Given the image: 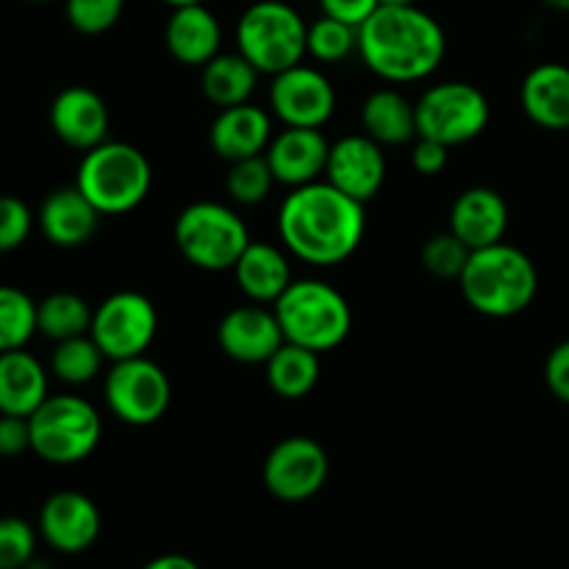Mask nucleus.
<instances>
[{"label":"nucleus","mask_w":569,"mask_h":569,"mask_svg":"<svg viewBox=\"0 0 569 569\" xmlns=\"http://www.w3.org/2000/svg\"><path fill=\"white\" fill-rule=\"evenodd\" d=\"M365 203L328 181L292 189L278 211L283 248L315 267H333L350 259L365 239Z\"/></svg>","instance_id":"f257e3e1"},{"label":"nucleus","mask_w":569,"mask_h":569,"mask_svg":"<svg viewBox=\"0 0 569 569\" xmlns=\"http://www.w3.org/2000/svg\"><path fill=\"white\" fill-rule=\"evenodd\" d=\"M445 53L442 26L420 6H378L359 28L361 61L383 81H422L439 70Z\"/></svg>","instance_id":"f03ea898"},{"label":"nucleus","mask_w":569,"mask_h":569,"mask_svg":"<svg viewBox=\"0 0 569 569\" xmlns=\"http://www.w3.org/2000/svg\"><path fill=\"white\" fill-rule=\"evenodd\" d=\"M467 303L483 317L506 320L517 317L533 303L539 292V272L531 256L515 244H489L472 250L459 278Z\"/></svg>","instance_id":"7ed1b4c3"},{"label":"nucleus","mask_w":569,"mask_h":569,"mask_svg":"<svg viewBox=\"0 0 569 569\" xmlns=\"http://www.w3.org/2000/svg\"><path fill=\"white\" fill-rule=\"evenodd\" d=\"M283 339L315 353L337 350L353 328V311L339 289L331 283L303 278L292 281L287 292L272 303Z\"/></svg>","instance_id":"20e7f679"},{"label":"nucleus","mask_w":569,"mask_h":569,"mask_svg":"<svg viewBox=\"0 0 569 569\" xmlns=\"http://www.w3.org/2000/svg\"><path fill=\"white\" fill-rule=\"evenodd\" d=\"M76 187L100 214H128L148 198L153 187V167L133 144L106 139L83 153Z\"/></svg>","instance_id":"39448f33"},{"label":"nucleus","mask_w":569,"mask_h":569,"mask_svg":"<svg viewBox=\"0 0 569 569\" xmlns=\"http://www.w3.org/2000/svg\"><path fill=\"white\" fill-rule=\"evenodd\" d=\"M309 39V26L295 6L283 0H256L237 22V48L250 64L267 76L300 64Z\"/></svg>","instance_id":"423d86ee"},{"label":"nucleus","mask_w":569,"mask_h":569,"mask_svg":"<svg viewBox=\"0 0 569 569\" xmlns=\"http://www.w3.org/2000/svg\"><path fill=\"white\" fill-rule=\"evenodd\" d=\"M31 450L56 467L78 465L94 453L103 433L98 409L78 395H48L28 417Z\"/></svg>","instance_id":"0eeeda50"},{"label":"nucleus","mask_w":569,"mask_h":569,"mask_svg":"<svg viewBox=\"0 0 569 569\" xmlns=\"http://www.w3.org/2000/svg\"><path fill=\"white\" fill-rule=\"evenodd\" d=\"M172 237L189 264L209 272L233 270L239 256L250 244V233L242 217L214 200L189 203L176 217Z\"/></svg>","instance_id":"6e6552de"},{"label":"nucleus","mask_w":569,"mask_h":569,"mask_svg":"<svg viewBox=\"0 0 569 569\" xmlns=\"http://www.w3.org/2000/svg\"><path fill=\"white\" fill-rule=\"evenodd\" d=\"M417 137L433 139L448 148L472 142L489 126V100L478 87L445 81L426 89L415 103Z\"/></svg>","instance_id":"1a4fd4ad"},{"label":"nucleus","mask_w":569,"mask_h":569,"mask_svg":"<svg viewBox=\"0 0 569 569\" xmlns=\"http://www.w3.org/2000/svg\"><path fill=\"white\" fill-rule=\"evenodd\" d=\"M106 406L120 422L144 428L167 415L172 400V387L167 372L148 356L114 361L103 383Z\"/></svg>","instance_id":"9d476101"},{"label":"nucleus","mask_w":569,"mask_h":569,"mask_svg":"<svg viewBox=\"0 0 569 569\" xmlns=\"http://www.w3.org/2000/svg\"><path fill=\"white\" fill-rule=\"evenodd\" d=\"M159 331L153 300L142 292H114L94 309L89 337L109 361L137 359L148 353Z\"/></svg>","instance_id":"9b49d317"},{"label":"nucleus","mask_w":569,"mask_h":569,"mask_svg":"<svg viewBox=\"0 0 569 569\" xmlns=\"http://www.w3.org/2000/svg\"><path fill=\"white\" fill-rule=\"evenodd\" d=\"M331 461L326 448L311 437H287L267 453L264 487L283 503H303L315 498L328 481Z\"/></svg>","instance_id":"f8f14e48"},{"label":"nucleus","mask_w":569,"mask_h":569,"mask_svg":"<svg viewBox=\"0 0 569 569\" xmlns=\"http://www.w3.org/2000/svg\"><path fill=\"white\" fill-rule=\"evenodd\" d=\"M270 106L287 128H322L337 109V92L320 70L300 61L272 76Z\"/></svg>","instance_id":"ddd939ff"},{"label":"nucleus","mask_w":569,"mask_h":569,"mask_svg":"<svg viewBox=\"0 0 569 569\" xmlns=\"http://www.w3.org/2000/svg\"><path fill=\"white\" fill-rule=\"evenodd\" d=\"M326 181L359 203H370L387 181V156L367 133H350L331 144Z\"/></svg>","instance_id":"4468645a"},{"label":"nucleus","mask_w":569,"mask_h":569,"mask_svg":"<svg viewBox=\"0 0 569 569\" xmlns=\"http://www.w3.org/2000/svg\"><path fill=\"white\" fill-rule=\"evenodd\" d=\"M39 537L59 553H83L100 537L98 506L83 492H53L39 509Z\"/></svg>","instance_id":"2eb2a0df"},{"label":"nucleus","mask_w":569,"mask_h":569,"mask_svg":"<svg viewBox=\"0 0 569 569\" xmlns=\"http://www.w3.org/2000/svg\"><path fill=\"white\" fill-rule=\"evenodd\" d=\"M217 342L222 353L239 365H267L287 339H283L276 311L253 303L237 306L222 317L217 326Z\"/></svg>","instance_id":"dca6fc26"},{"label":"nucleus","mask_w":569,"mask_h":569,"mask_svg":"<svg viewBox=\"0 0 569 569\" xmlns=\"http://www.w3.org/2000/svg\"><path fill=\"white\" fill-rule=\"evenodd\" d=\"M109 106L94 89L67 87L50 103V128L64 144L92 150L109 139Z\"/></svg>","instance_id":"f3484780"},{"label":"nucleus","mask_w":569,"mask_h":569,"mask_svg":"<svg viewBox=\"0 0 569 569\" xmlns=\"http://www.w3.org/2000/svg\"><path fill=\"white\" fill-rule=\"evenodd\" d=\"M328 153H331V144L322 137L320 128H283L267 144L264 159L276 176V183L298 189L326 176Z\"/></svg>","instance_id":"a211bd4d"},{"label":"nucleus","mask_w":569,"mask_h":569,"mask_svg":"<svg viewBox=\"0 0 569 569\" xmlns=\"http://www.w3.org/2000/svg\"><path fill=\"white\" fill-rule=\"evenodd\" d=\"M450 231L470 250L503 242L509 231V203L489 187L465 189L450 209Z\"/></svg>","instance_id":"6ab92c4d"},{"label":"nucleus","mask_w":569,"mask_h":569,"mask_svg":"<svg viewBox=\"0 0 569 569\" xmlns=\"http://www.w3.org/2000/svg\"><path fill=\"white\" fill-rule=\"evenodd\" d=\"M100 217L103 214L72 183V187L53 189L42 200L37 222L44 239L56 244V248H81V244H87L94 237Z\"/></svg>","instance_id":"aec40b11"},{"label":"nucleus","mask_w":569,"mask_h":569,"mask_svg":"<svg viewBox=\"0 0 569 569\" xmlns=\"http://www.w3.org/2000/svg\"><path fill=\"white\" fill-rule=\"evenodd\" d=\"M209 142L220 159L239 161L250 156H264L272 142V120L261 106L239 103L220 109L209 128Z\"/></svg>","instance_id":"412c9836"},{"label":"nucleus","mask_w":569,"mask_h":569,"mask_svg":"<svg viewBox=\"0 0 569 569\" xmlns=\"http://www.w3.org/2000/svg\"><path fill=\"white\" fill-rule=\"evenodd\" d=\"M164 44L181 64L203 67L220 53L222 26L206 3L178 6L164 26Z\"/></svg>","instance_id":"4be33fe9"},{"label":"nucleus","mask_w":569,"mask_h":569,"mask_svg":"<svg viewBox=\"0 0 569 569\" xmlns=\"http://www.w3.org/2000/svg\"><path fill=\"white\" fill-rule=\"evenodd\" d=\"M520 103L528 120L545 131L569 128V67L545 61L533 67L520 87Z\"/></svg>","instance_id":"5701e85b"},{"label":"nucleus","mask_w":569,"mask_h":569,"mask_svg":"<svg viewBox=\"0 0 569 569\" xmlns=\"http://www.w3.org/2000/svg\"><path fill=\"white\" fill-rule=\"evenodd\" d=\"M48 370L26 348L0 353V415L31 417L48 400Z\"/></svg>","instance_id":"b1692460"},{"label":"nucleus","mask_w":569,"mask_h":569,"mask_svg":"<svg viewBox=\"0 0 569 569\" xmlns=\"http://www.w3.org/2000/svg\"><path fill=\"white\" fill-rule=\"evenodd\" d=\"M233 276L250 303L264 306L276 303L287 292V287L292 283V267H289L287 253L276 244L250 242L233 264Z\"/></svg>","instance_id":"393cba45"},{"label":"nucleus","mask_w":569,"mask_h":569,"mask_svg":"<svg viewBox=\"0 0 569 569\" xmlns=\"http://www.w3.org/2000/svg\"><path fill=\"white\" fill-rule=\"evenodd\" d=\"M361 126L378 144H409L417 139V111L415 103L403 98L398 89H376L361 106Z\"/></svg>","instance_id":"a878e982"},{"label":"nucleus","mask_w":569,"mask_h":569,"mask_svg":"<svg viewBox=\"0 0 569 569\" xmlns=\"http://www.w3.org/2000/svg\"><path fill=\"white\" fill-rule=\"evenodd\" d=\"M256 81H259V70L242 53H217L209 64H203V76H200L203 94L220 109L250 103Z\"/></svg>","instance_id":"bb28decb"},{"label":"nucleus","mask_w":569,"mask_h":569,"mask_svg":"<svg viewBox=\"0 0 569 569\" xmlns=\"http://www.w3.org/2000/svg\"><path fill=\"white\" fill-rule=\"evenodd\" d=\"M264 367L267 383L283 400L306 398L320 381V353L292 342H283Z\"/></svg>","instance_id":"cd10ccee"},{"label":"nucleus","mask_w":569,"mask_h":569,"mask_svg":"<svg viewBox=\"0 0 569 569\" xmlns=\"http://www.w3.org/2000/svg\"><path fill=\"white\" fill-rule=\"evenodd\" d=\"M94 309L76 292H53L37 303V328L53 342L83 337L92 328Z\"/></svg>","instance_id":"c85d7f7f"},{"label":"nucleus","mask_w":569,"mask_h":569,"mask_svg":"<svg viewBox=\"0 0 569 569\" xmlns=\"http://www.w3.org/2000/svg\"><path fill=\"white\" fill-rule=\"evenodd\" d=\"M103 361L106 356L98 348V342L89 333H83V337L56 342L53 353H50V372L67 387H83V383L98 378Z\"/></svg>","instance_id":"c756f323"},{"label":"nucleus","mask_w":569,"mask_h":569,"mask_svg":"<svg viewBox=\"0 0 569 569\" xmlns=\"http://www.w3.org/2000/svg\"><path fill=\"white\" fill-rule=\"evenodd\" d=\"M39 333L37 300L22 289L0 283V353L26 348Z\"/></svg>","instance_id":"7c9ffc66"},{"label":"nucleus","mask_w":569,"mask_h":569,"mask_svg":"<svg viewBox=\"0 0 569 569\" xmlns=\"http://www.w3.org/2000/svg\"><path fill=\"white\" fill-rule=\"evenodd\" d=\"M306 48H309L311 59L322 61V64H337V61L348 59L353 50H359V28L322 14L309 26Z\"/></svg>","instance_id":"2f4dec72"},{"label":"nucleus","mask_w":569,"mask_h":569,"mask_svg":"<svg viewBox=\"0 0 569 569\" xmlns=\"http://www.w3.org/2000/svg\"><path fill=\"white\" fill-rule=\"evenodd\" d=\"M272 183H276V176H272L264 156H250V159L231 161V170H228L226 178L228 194L239 206L261 203L272 192Z\"/></svg>","instance_id":"473e14b6"},{"label":"nucleus","mask_w":569,"mask_h":569,"mask_svg":"<svg viewBox=\"0 0 569 569\" xmlns=\"http://www.w3.org/2000/svg\"><path fill=\"white\" fill-rule=\"evenodd\" d=\"M126 11V0H64V17L78 33L98 37L111 31Z\"/></svg>","instance_id":"72a5a7b5"},{"label":"nucleus","mask_w":569,"mask_h":569,"mask_svg":"<svg viewBox=\"0 0 569 569\" xmlns=\"http://www.w3.org/2000/svg\"><path fill=\"white\" fill-rule=\"evenodd\" d=\"M472 250L453 231L433 233L422 244V267L437 278H461Z\"/></svg>","instance_id":"f704fd0d"},{"label":"nucleus","mask_w":569,"mask_h":569,"mask_svg":"<svg viewBox=\"0 0 569 569\" xmlns=\"http://www.w3.org/2000/svg\"><path fill=\"white\" fill-rule=\"evenodd\" d=\"M37 528L22 517H0V569H22L37 559Z\"/></svg>","instance_id":"c9c22d12"},{"label":"nucleus","mask_w":569,"mask_h":569,"mask_svg":"<svg viewBox=\"0 0 569 569\" xmlns=\"http://www.w3.org/2000/svg\"><path fill=\"white\" fill-rule=\"evenodd\" d=\"M33 214L14 194H0V253L17 250L31 237Z\"/></svg>","instance_id":"e433bc0d"},{"label":"nucleus","mask_w":569,"mask_h":569,"mask_svg":"<svg viewBox=\"0 0 569 569\" xmlns=\"http://www.w3.org/2000/svg\"><path fill=\"white\" fill-rule=\"evenodd\" d=\"M545 383L556 400L569 406V339L559 342L545 361Z\"/></svg>","instance_id":"4c0bfd02"},{"label":"nucleus","mask_w":569,"mask_h":569,"mask_svg":"<svg viewBox=\"0 0 569 569\" xmlns=\"http://www.w3.org/2000/svg\"><path fill=\"white\" fill-rule=\"evenodd\" d=\"M26 450H31V426H28V417L0 415V456L11 459V456H20Z\"/></svg>","instance_id":"58836bf2"},{"label":"nucleus","mask_w":569,"mask_h":569,"mask_svg":"<svg viewBox=\"0 0 569 569\" xmlns=\"http://www.w3.org/2000/svg\"><path fill=\"white\" fill-rule=\"evenodd\" d=\"M448 144L417 137V142L411 144V167H415L420 176H439V172L448 167Z\"/></svg>","instance_id":"ea45409f"},{"label":"nucleus","mask_w":569,"mask_h":569,"mask_svg":"<svg viewBox=\"0 0 569 569\" xmlns=\"http://www.w3.org/2000/svg\"><path fill=\"white\" fill-rule=\"evenodd\" d=\"M378 0H320V9L326 17L342 20L348 26L361 28L378 9Z\"/></svg>","instance_id":"a19ab883"},{"label":"nucleus","mask_w":569,"mask_h":569,"mask_svg":"<svg viewBox=\"0 0 569 569\" xmlns=\"http://www.w3.org/2000/svg\"><path fill=\"white\" fill-rule=\"evenodd\" d=\"M142 569H200V565L194 559H189V556L164 553V556H156V559H150Z\"/></svg>","instance_id":"79ce46f5"},{"label":"nucleus","mask_w":569,"mask_h":569,"mask_svg":"<svg viewBox=\"0 0 569 569\" xmlns=\"http://www.w3.org/2000/svg\"><path fill=\"white\" fill-rule=\"evenodd\" d=\"M545 6L553 11H561V14H569V0H545Z\"/></svg>","instance_id":"37998d69"},{"label":"nucleus","mask_w":569,"mask_h":569,"mask_svg":"<svg viewBox=\"0 0 569 569\" xmlns=\"http://www.w3.org/2000/svg\"><path fill=\"white\" fill-rule=\"evenodd\" d=\"M161 3H167L170 9H178V6H194V3H206V0H161Z\"/></svg>","instance_id":"c03bdc74"},{"label":"nucleus","mask_w":569,"mask_h":569,"mask_svg":"<svg viewBox=\"0 0 569 569\" xmlns=\"http://www.w3.org/2000/svg\"><path fill=\"white\" fill-rule=\"evenodd\" d=\"M381 6H417V0H378Z\"/></svg>","instance_id":"a18cd8bd"},{"label":"nucleus","mask_w":569,"mask_h":569,"mask_svg":"<svg viewBox=\"0 0 569 569\" xmlns=\"http://www.w3.org/2000/svg\"><path fill=\"white\" fill-rule=\"evenodd\" d=\"M22 569H50V567H48V565H44V561L33 559V561H28V565H26V567H22Z\"/></svg>","instance_id":"49530a36"},{"label":"nucleus","mask_w":569,"mask_h":569,"mask_svg":"<svg viewBox=\"0 0 569 569\" xmlns=\"http://www.w3.org/2000/svg\"><path fill=\"white\" fill-rule=\"evenodd\" d=\"M26 3H50V0H26Z\"/></svg>","instance_id":"de8ad7c7"}]
</instances>
